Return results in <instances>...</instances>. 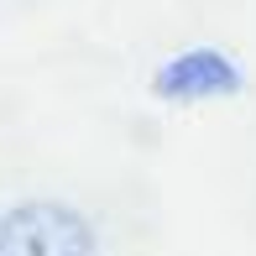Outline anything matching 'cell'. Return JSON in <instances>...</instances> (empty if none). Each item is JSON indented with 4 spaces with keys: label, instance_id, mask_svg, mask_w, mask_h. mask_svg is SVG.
Instances as JSON below:
<instances>
[{
    "label": "cell",
    "instance_id": "6da1fadb",
    "mask_svg": "<svg viewBox=\"0 0 256 256\" xmlns=\"http://www.w3.org/2000/svg\"><path fill=\"white\" fill-rule=\"evenodd\" d=\"M0 256H94V230L74 204L26 199L0 214Z\"/></svg>",
    "mask_w": 256,
    "mask_h": 256
}]
</instances>
